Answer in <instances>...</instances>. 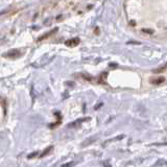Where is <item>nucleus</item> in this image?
Returning a JSON list of instances; mask_svg holds the SVG:
<instances>
[{"label": "nucleus", "instance_id": "2", "mask_svg": "<svg viewBox=\"0 0 167 167\" xmlns=\"http://www.w3.org/2000/svg\"><path fill=\"white\" fill-rule=\"evenodd\" d=\"M19 55V51L18 50H11L7 53H5L4 57H16Z\"/></svg>", "mask_w": 167, "mask_h": 167}, {"label": "nucleus", "instance_id": "4", "mask_svg": "<svg viewBox=\"0 0 167 167\" xmlns=\"http://www.w3.org/2000/svg\"><path fill=\"white\" fill-rule=\"evenodd\" d=\"M52 150V146H49V147H47L46 150H44V152H43V154L41 155V157H44V156H46V155L49 152V150Z\"/></svg>", "mask_w": 167, "mask_h": 167}, {"label": "nucleus", "instance_id": "3", "mask_svg": "<svg viewBox=\"0 0 167 167\" xmlns=\"http://www.w3.org/2000/svg\"><path fill=\"white\" fill-rule=\"evenodd\" d=\"M165 81V78L164 77H159V78H157L156 81H152V83L154 84H156V85H159V84H161V83H163V81Z\"/></svg>", "mask_w": 167, "mask_h": 167}, {"label": "nucleus", "instance_id": "5", "mask_svg": "<svg viewBox=\"0 0 167 167\" xmlns=\"http://www.w3.org/2000/svg\"><path fill=\"white\" fill-rule=\"evenodd\" d=\"M37 155H38V152H33V154H30V155L28 156V159H31L33 157H36V156H37Z\"/></svg>", "mask_w": 167, "mask_h": 167}, {"label": "nucleus", "instance_id": "1", "mask_svg": "<svg viewBox=\"0 0 167 167\" xmlns=\"http://www.w3.org/2000/svg\"><path fill=\"white\" fill-rule=\"evenodd\" d=\"M78 42H79V39H78V38H74V39L67 41V42H66V45H67V46L73 47V46H75V45L78 44Z\"/></svg>", "mask_w": 167, "mask_h": 167}, {"label": "nucleus", "instance_id": "6", "mask_svg": "<svg viewBox=\"0 0 167 167\" xmlns=\"http://www.w3.org/2000/svg\"><path fill=\"white\" fill-rule=\"evenodd\" d=\"M102 106V102H100V103H98V105H97L96 107H95V110H97V109L98 108H100V107Z\"/></svg>", "mask_w": 167, "mask_h": 167}]
</instances>
